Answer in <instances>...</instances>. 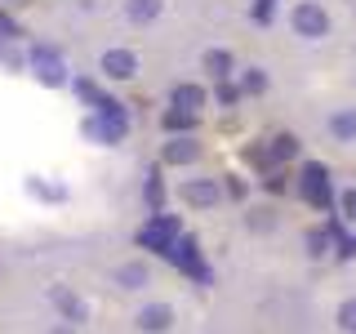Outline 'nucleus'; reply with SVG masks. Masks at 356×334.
<instances>
[{"mask_svg": "<svg viewBox=\"0 0 356 334\" xmlns=\"http://www.w3.org/2000/svg\"><path fill=\"white\" fill-rule=\"evenodd\" d=\"M343 326H348V330H356V303H348V308H343Z\"/></svg>", "mask_w": 356, "mask_h": 334, "instance_id": "obj_5", "label": "nucleus"}, {"mask_svg": "<svg viewBox=\"0 0 356 334\" xmlns=\"http://www.w3.org/2000/svg\"><path fill=\"white\" fill-rule=\"evenodd\" d=\"M134 14H138V18H147V14H156V0H138V5H134Z\"/></svg>", "mask_w": 356, "mask_h": 334, "instance_id": "obj_4", "label": "nucleus"}, {"mask_svg": "<svg viewBox=\"0 0 356 334\" xmlns=\"http://www.w3.org/2000/svg\"><path fill=\"white\" fill-rule=\"evenodd\" d=\"M298 27H303V31H312V36H316V31L325 27V18H321L316 9H298Z\"/></svg>", "mask_w": 356, "mask_h": 334, "instance_id": "obj_1", "label": "nucleus"}, {"mask_svg": "<svg viewBox=\"0 0 356 334\" xmlns=\"http://www.w3.org/2000/svg\"><path fill=\"white\" fill-rule=\"evenodd\" d=\"M107 72L111 76H129V54H107Z\"/></svg>", "mask_w": 356, "mask_h": 334, "instance_id": "obj_3", "label": "nucleus"}, {"mask_svg": "<svg viewBox=\"0 0 356 334\" xmlns=\"http://www.w3.org/2000/svg\"><path fill=\"white\" fill-rule=\"evenodd\" d=\"M143 326H147V330H165V326H170V312H165V308L143 312Z\"/></svg>", "mask_w": 356, "mask_h": 334, "instance_id": "obj_2", "label": "nucleus"}]
</instances>
